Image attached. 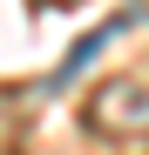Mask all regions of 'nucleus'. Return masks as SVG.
<instances>
[{
    "mask_svg": "<svg viewBox=\"0 0 149 155\" xmlns=\"http://www.w3.org/2000/svg\"><path fill=\"white\" fill-rule=\"evenodd\" d=\"M20 142H27V108L0 94V155H20Z\"/></svg>",
    "mask_w": 149,
    "mask_h": 155,
    "instance_id": "nucleus-3",
    "label": "nucleus"
},
{
    "mask_svg": "<svg viewBox=\"0 0 149 155\" xmlns=\"http://www.w3.org/2000/svg\"><path fill=\"white\" fill-rule=\"evenodd\" d=\"M129 20H136V14H115V20H109V27H95V34H81V41H74V47H68V61H61L54 74H47V88H68V81H74V68H88V61H95V54H102V47H109V41H115L122 27H129Z\"/></svg>",
    "mask_w": 149,
    "mask_h": 155,
    "instance_id": "nucleus-2",
    "label": "nucleus"
},
{
    "mask_svg": "<svg viewBox=\"0 0 149 155\" xmlns=\"http://www.w3.org/2000/svg\"><path fill=\"white\" fill-rule=\"evenodd\" d=\"M81 128H88V135H109V142H142L149 135V88L129 81V74L102 81L81 101Z\"/></svg>",
    "mask_w": 149,
    "mask_h": 155,
    "instance_id": "nucleus-1",
    "label": "nucleus"
},
{
    "mask_svg": "<svg viewBox=\"0 0 149 155\" xmlns=\"http://www.w3.org/2000/svg\"><path fill=\"white\" fill-rule=\"evenodd\" d=\"M41 7H74V0H41Z\"/></svg>",
    "mask_w": 149,
    "mask_h": 155,
    "instance_id": "nucleus-4",
    "label": "nucleus"
}]
</instances>
